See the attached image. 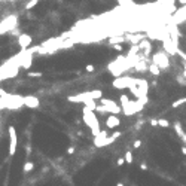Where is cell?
Here are the masks:
<instances>
[{"label":"cell","instance_id":"17","mask_svg":"<svg viewBox=\"0 0 186 186\" xmlns=\"http://www.w3.org/2000/svg\"><path fill=\"white\" fill-rule=\"evenodd\" d=\"M134 69H136L137 71H144V70H147V66H146L144 63H136Z\"/></svg>","mask_w":186,"mask_h":186},{"label":"cell","instance_id":"12","mask_svg":"<svg viewBox=\"0 0 186 186\" xmlns=\"http://www.w3.org/2000/svg\"><path fill=\"white\" fill-rule=\"evenodd\" d=\"M147 70H149L153 76H159V73H161V69H159V67H158L153 61H152L150 64H147Z\"/></svg>","mask_w":186,"mask_h":186},{"label":"cell","instance_id":"2","mask_svg":"<svg viewBox=\"0 0 186 186\" xmlns=\"http://www.w3.org/2000/svg\"><path fill=\"white\" fill-rule=\"evenodd\" d=\"M137 83V79H134V77H131V76H118L115 80H113V88H116V89H125V88H131L133 85H136Z\"/></svg>","mask_w":186,"mask_h":186},{"label":"cell","instance_id":"26","mask_svg":"<svg viewBox=\"0 0 186 186\" xmlns=\"http://www.w3.org/2000/svg\"><path fill=\"white\" fill-rule=\"evenodd\" d=\"M150 125H152V127H156V125H158V119H152V121H150Z\"/></svg>","mask_w":186,"mask_h":186},{"label":"cell","instance_id":"27","mask_svg":"<svg viewBox=\"0 0 186 186\" xmlns=\"http://www.w3.org/2000/svg\"><path fill=\"white\" fill-rule=\"evenodd\" d=\"M183 76L186 77V61L183 63Z\"/></svg>","mask_w":186,"mask_h":186},{"label":"cell","instance_id":"29","mask_svg":"<svg viewBox=\"0 0 186 186\" xmlns=\"http://www.w3.org/2000/svg\"><path fill=\"white\" fill-rule=\"evenodd\" d=\"M116 186H124V185H122V183H121V182H119V183H118V185H116Z\"/></svg>","mask_w":186,"mask_h":186},{"label":"cell","instance_id":"3","mask_svg":"<svg viewBox=\"0 0 186 186\" xmlns=\"http://www.w3.org/2000/svg\"><path fill=\"white\" fill-rule=\"evenodd\" d=\"M152 61L161 69V70H167L170 67V60H168V55L165 54V51H159L156 54L152 55Z\"/></svg>","mask_w":186,"mask_h":186},{"label":"cell","instance_id":"21","mask_svg":"<svg viewBox=\"0 0 186 186\" xmlns=\"http://www.w3.org/2000/svg\"><path fill=\"white\" fill-rule=\"evenodd\" d=\"M27 76H28V77H40V76H43V74H42L40 71H28Z\"/></svg>","mask_w":186,"mask_h":186},{"label":"cell","instance_id":"16","mask_svg":"<svg viewBox=\"0 0 186 186\" xmlns=\"http://www.w3.org/2000/svg\"><path fill=\"white\" fill-rule=\"evenodd\" d=\"M125 40H127V39H125V37H122V36H115V37H112L109 42L113 45V43H122V42H125Z\"/></svg>","mask_w":186,"mask_h":186},{"label":"cell","instance_id":"28","mask_svg":"<svg viewBox=\"0 0 186 186\" xmlns=\"http://www.w3.org/2000/svg\"><path fill=\"white\" fill-rule=\"evenodd\" d=\"M182 153L186 155V146H182Z\"/></svg>","mask_w":186,"mask_h":186},{"label":"cell","instance_id":"14","mask_svg":"<svg viewBox=\"0 0 186 186\" xmlns=\"http://www.w3.org/2000/svg\"><path fill=\"white\" fill-rule=\"evenodd\" d=\"M186 103V97H182V98H179V100H176L173 104H171V107L173 109H177V107H180L182 104H185Z\"/></svg>","mask_w":186,"mask_h":186},{"label":"cell","instance_id":"4","mask_svg":"<svg viewBox=\"0 0 186 186\" xmlns=\"http://www.w3.org/2000/svg\"><path fill=\"white\" fill-rule=\"evenodd\" d=\"M100 103L106 107V112L107 113H110V115H119L121 112H122V106H119V104H116L115 101H112V100H109V98H100Z\"/></svg>","mask_w":186,"mask_h":186},{"label":"cell","instance_id":"19","mask_svg":"<svg viewBox=\"0 0 186 186\" xmlns=\"http://www.w3.org/2000/svg\"><path fill=\"white\" fill-rule=\"evenodd\" d=\"M128 103H130V98H128V96L122 94V96H121V106L124 107V106H127Z\"/></svg>","mask_w":186,"mask_h":186},{"label":"cell","instance_id":"7","mask_svg":"<svg viewBox=\"0 0 186 186\" xmlns=\"http://www.w3.org/2000/svg\"><path fill=\"white\" fill-rule=\"evenodd\" d=\"M31 42H33V37L30 36V34H20L18 36V45H20V48L21 49H28V46L31 45Z\"/></svg>","mask_w":186,"mask_h":186},{"label":"cell","instance_id":"9","mask_svg":"<svg viewBox=\"0 0 186 186\" xmlns=\"http://www.w3.org/2000/svg\"><path fill=\"white\" fill-rule=\"evenodd\" d=\"M121 125V119L118 118V115H109L107 119H106V127L109 130H115Z\"/></svg>","mask_w":186,"mask_h":186},{"label":"cell","instance_id":"8","mask_svg":"<svg viewBox=\"0 0 186 186\" xmlns=\"http://www.w3.org/2000/svg\"><path fill=\"white\" fill-rule=\"evenodd\" d=\"M24 106L30 109H37L40 106V101L34 96H24Z\"/></svg>","mask_w":186,"mask_h":186},{"label":"cell","instance_id":"5","mask_svg":"<svg viewBox=\"0 0 186 186\" xmlns=\"http://www.w3.org/2000/svg\"><path fill=\"white\" fill-rule=\"evenodd\" d=\"M8 133H9V155L14 156L15 152H17V143H18V139H17V130L14 125H9L8 128Z\"/></svg>","mask_w":186,"mask_h":186},{"label":"cell","instance_id":"1","mask_svg":"<svg viewBox=\"0 0 186 186\" xmlns=\"http://www.w3.org/2000/svg\"><path fill=\"white\" fill-rule=\"evenodd\" d=\"M82 119L86 124V127L91 128V133H92V136H94V137L100 134L101 128H100V122H98L97 115H96L94 110H91L88 107H83V110H82Z\"/></svg>","mask_w":186,"mask_h":186},{"label":"cell","instance_id":"22","mask_svg":"<svg viewBox=\"0 0 186 186\" xmlns=\"http://www.w3.org/2000/svg\"><path fill=\"white\" fill-rule=\"evenodd\" d=\"M140 146H142V140H136V142L133 143V147H134V149H139Z\"/></svg>","mask_w":186,"mask_h":186},{"label":"cell","instance_id":"13","mask_svg":"<svg viewBox=\"0 0 186 186\" xmlns=\"http://www.w3.org/2000/svg\"><path fill=\"white\" fill-rule=\"evenodd\" d=\"M33 168H34V164H33L31 161H27V162L24 164V168H23V171H24L26 174H28L30 171H33Z\"/></svg>","mask_w":186,"mask_h":186},{"label":"cell","instance_id":"25","mask_svg":"<svg viewBox=\"0 0 186 186\" xmlns=\"http://www.w3.org/2000/svg\"><path fill=\"white\" fill-rule=\"evenodd\" d=\"M94 69H96V67L92 66V64H88V66H86V71H94Z\"/></svg>","mask_w":186,"mask_h":186},{"label":"cell","instance_id":"15","mask_svg":"<svg viewBox=\"0 0 186 186\" xmlns=\"http://www.w3.org/2000/svg\"><path fill=\"white\" fill-rule=\"evenodd\" d=\"M124 158H125V162H127V164H131V162L134 161V156H133V152H131V150H127L125 155H124Z\"/></svg>","mask_w":186,"mask_h":186},{"label":"cell","instance_id":"23","mask_svg":"<svg viewBox=\"0 0 186 186\" xmlns=\"http://www.w3.org/2000/svg\"><path fill=\"white\" fill-rule=\"evenodd\" d=\"M116 164L121 167V165H124L125 164V158H118V161H116Z\"/></svg>","mask_w":186,"mask_h":186},{"label":"cell","instance_id":"18","mask_svg":"<svg viewBox=\"0 0 186 186\" xmlns=\"http://www.w3.org/2000/svg\"><path fill=\"white\" fill-rule=\"evenodd\" d=\"M158 125H159L161 128H168V127H170V122H168L167 119H162V118H161V119H158Z\"/></svg>","mask_w":186,"mask_h":186},{"label":"cell","instance_id":"24","mask_svg":"<svg viewBox=\"0 0 186 186\" xmlns=\"http://www.w3.org/2000/svg\"><path fill=\"white\" fill-rule=\"evenodd\" d=\"M112 46H113V49H116V51H122V46H121L119 43H113Z\"/></svg>","mask_w":186,"mask_h":186},{"label":"cell","instance_id":"6","mask_svg":"<svg viewBox=\"0 0 186 186\" xmlns=\"http://www.w3.org/2000/svg\"><path fill=\"white\" fill-rule=\"evenodd\" d=\"M17 27V17L15 15H11L8 18H5L2 23H0V34H3L9 30H14Z\"/></svg>","mask_w":186,"mask_h":186},{"label":"cell","instance_id":"10","mask_svg":"<svg viewBox=\"0 0 186 186\" xmlns=\"http://www.w3.org/2000/svg\"><path fill=\"white\" fill-rule=\"evenodd\" d=\"M174 131H176V134L179 136V139H180L183 143H186V133L183 131L180 122H174Z\"/></svg>","mask_w":186,"mask_h":186},{"label":"cell","instance_id":"11","mask_svg":"<svg viewBox=\"0 0 186 186\" xmlns=\"http://www.w3.org/2000/svg\"><path fill=\"white\" fill-rule=\"evenodd\" d=\"M86 94H88V97H91L92 100H100V98L103 97V91H100V89H92V91L86 92Z\"/></svg>","mask_w":186,"mask_h":186},{"label":"cell","instance_id":"20","mask_svg":"<svg viewBox=\"0 0 186 186\" xmlns=\"http://www.w3.org/2000/svg\"><path fill=\"white\" fill-rule=\"evenodd\" d=\"M37 2H39V0H30V2L26 5V9H33V8L37 5Z\"/></svg>","mask_w":186,"mask_h":186}]
</instances>
